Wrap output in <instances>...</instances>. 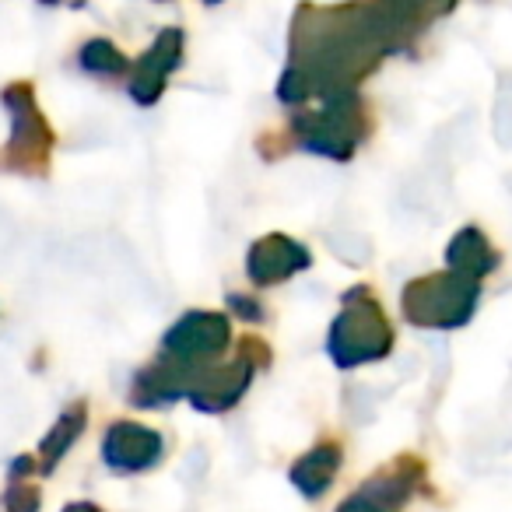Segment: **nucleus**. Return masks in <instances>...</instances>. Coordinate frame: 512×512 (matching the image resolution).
Wrapping results in <instances>:
<instances>
[{
  "label": "nucleus",
  "instance_id": "nucleus-1",
  "mask_svg": "<svg viewBox=\"0 0 512 512\" xmlns=\"http://www.w3.org/2000/svg\"><path fill=\"white\" fill-rule=\"evenodd\" d=\"M4 106L11 113V141L0 151V169L8 172H46L53 151V130L36 106V92L25 81H15L4 92Z\"/></svg>",
  "mask_w": 512,
  "mask_h": 512
},
{
  "label": "nucleus",
  "instance_id": "nucleus-2",
  "mask_svg": "<svg viewBox=\"0 0 512 512\" xmlns=\"http://www.w3.org/2000/svg\"><path fill=\"white\" fill-rule=\"evenodd\" d=\"M481 281L463 274H432L404 288V316L418 327H460L474 316Z\"/></svg>",
  "mask_w": 512,
  "mask_h": 512
},
{
  "label": "nucleus",
  "instance_id": "nucleus-3",
  "mask_svg": "<svg viewBox=\"0 0 512 512\" xmlns=\"http://www.w3.org/2000/svg\"><path fill=\"white\" fill-rule=\"evenodd\" d=\"M365 134H369V116L351 92L334 95L323 109L295 120V141L327 158H351Z\"/></svg>",
  "mask_w": 512,
  "mask_h": 512
},
{
  "label": "nucleus",
  "instance_id": "nucleus-4",
  "mask_svg": "<svg viewBox=\"0 0 512 512\" xmlns=\"http://www.w3.org/2000/svg\"><path fill=\"white\" fill-rule=\"evenodd\" d=\"M330 351L344 365H355L362 358H376L390 351V323H386V313L376 302V295H369L365 288L348 292L341 316L334 323Z\"/></svg>",
  "mask_w": 512,
  "mask_h": 512
},
{
  "label": "nucleus",
  "instance_id": "nucleus-5",
  "mask_svg": "<svg viewBox=\"0 0 512 512\" xmlns=\"http://www.w3.org/2000/svg\"><path fill=\"white\" fill-rule=\"evenodd\" d=\"M249 278L253 285H278L288 281L295 271H306L309 267V253L288 235H267L249 249Z\"/></svg>",
  "mask_w": 512,
  "mask_h": 512
},
{
  "label": "nucleus",
  "instance_id": "nucleus-6",
  "mask_svg": "<svg viewBox=\"0 0 512 512\" xmlns=\"http://www.w3.org/2000/svg\"><path fill=\"white\" fill-rule=\"evenodd\" d=\"M179 60H183V32L179 29L162 32V36L155 39V46L144 53L141 71H137L134 85H130V95H134L141 106H151V102L162 95L165 78L176 71Z\"/></svg>",
  "mask_w": 512,
  "mask_h": 512
},
{
  "label": "nucleus",
  "instance_id": "nucleus-7",
  "mask_svg": "<svg viewBox=\"0 0 512 512\" xmlns=\"http://www.w3.org/2000/svg\"><path fill=\"white\" fill-rule=\"evenodd\" d=\"M228 341V323L218 313H190L179 320L176 330H169L165 348L176 351L179 358H197L211 355Z\"/></svg>",
  "mask_w": 512,
  "mask_h": 512
},
{
  "label": "nucleus",
  "instance_id": "nucleus-8",
  "mask_svg": "<svg viewBox=\"0 0 512 512\" xmlns=\"http://www.w3.org/2000/svg\"><path fill=\"white\" fill-rule=\"evenodd\" d=\"M449 264H453V271L463 274V278L481 281L484 274L498 267V256L477 228H463V232L449 242Z\"/></svg>",
  "mask_w": 512,
  "mask_h": 512
},
{
  "label": "nucleus",
  "instance_id": "nucleus-9",
  "mask_svg": "<svg viewBox=\"0 0 512 512\" xmlns=\"http://www.w3.org/2000/svg\"><path fill=\"white\" fill-rule=\"evenodd\" d=\"M81 67H85L88 74H102V78H109V74L127 71V57H123L109 39H92V43L81 50Z\"/></svg>",
  "mask_w": 512,
  "mask_h": 512
},
{
  "label": "nucleus",
  "instance_id": "nucleus-10",
  "mask_svg": "<svg viewBox=\"0 0 512 512\" xmlns=\"http://www.w3.org/2000/svg\"><path fill=\"white\" fill-rule=\"evenodd\" d=\"M232 306H235V313H242L246 320H260V309H253V302L242 299V295H232Z\"/></svg>",
  "mask_w": 512,
  "mask_h": 512
},
{
  "label": "nucleus",
  "instance_id": "nucleus-11",
  "mask_svg": "<svg viewBox=\"0 0 512 512\" xmlns=\"http://www.w3.org/2000/svg\"><path fill=\"white\" fill-rule=\"evenodd\" d=\"M43 4H81V0H43Z\"/></svg>",
  "mask_w": 512,
  "mask_h": 512
},
{
  "label": "nucleus",
  "instance_id": "nucleus-12",
  "mask_svg": "<svg viewBox=\"0 0 512 512\" xmlns=\"http://www.w3.org/2000/svg\"><path fill=\"white\" fill-rule=\"evenodd\" d=\"M207 4H218V0H207Z\"/></svg>",
  "mask_w": 512,
  "mask_h": 512
}]
</instances>
